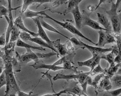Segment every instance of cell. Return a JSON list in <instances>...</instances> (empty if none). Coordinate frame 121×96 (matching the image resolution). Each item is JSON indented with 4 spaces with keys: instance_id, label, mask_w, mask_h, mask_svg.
Returning <instances> with one entry per match:
<instances>
[{
    "instance_id": "cell-25",
    "label": "cell",
    "mask_w": 121,
    "mask_h": 96,
    "mask_svg": "<svg viewBox=\"0 0 121 96\" xmlns=\"http://www.w3.org/2000/svg\"><path fill=\"white\" fill-rule=\"evenodd\" d=\"M11 65H12V69L13 71L15 72L21 71V66L20 64L18 62V61L16 58H14V57H11L10 59Z\"/></svg>"
},
{
    "instance_id": "cell-2",
    "label": "cell",
    "mask_w": 121,
    "mask_h": 96,
    "mask_svg": "<svg viewBox=\"0 0 121 96\" xmlns=\"http://www.w3.org/2000/svg\"><path fill=\"white\" fill-rule=\"evenodd\" d=\"M47 11H48V9L44 10V11L42 13V15H43V16H44V17H45V18L50 19V20H51L55 22L56 23L58 24V25H60V26L62 27V28H65V29H66L67 30H68V31H69L70 32L73 33V34L75 35H76V36L80 37L83 38V39H86L87 41H88V42H90L91 43V44L95 45V42H93L91 39H90L88 38H87V37H86L84 35H83L82 33L80 31L78 30L77 28H76L75 26H74L71 23H70V22H68V21L65 22H60V21H58L55 20V19L53 18L52 17L50 16L46 13V12Z\"/></svg>"
},
{
    "instance_id": "cell-8",
    "label": "cell",
    "mask_w": 121,
    "mask_h": 96,
    "mask_svg": "<svg viewBox=\"0 0 121 96\" xmlns=\"http://www.w3.org/2000/svg\"><path fill=\"white\" fill-rule=\"evenodd\" d=\"M93 57L91 58L86 61L84 62H78V65L79 66H87L91 68V72L94 69V68L97 65L99 64L100 61L101 59H102L103 55L104 54H98V53H92Z\"/></svg>"
},
{
    "instance_id": "cell-39",
    "label": "cell",
    "mask_w": 121,
    "mask_h": 96,
    "mask_svg": "<svg viewBox=\"0 0 121 96\" xmlns=\"http://www.w3.org/2000/svg\"><path fill=\"white\" fill-rule=\"evenodd\" d=\"M66 56H64L63 57H62L60 59V60L57 61V62H56L55 63H54L53 65H62V64H63L66 61Z\"/></svg>"
},
{
    "instance_id": "cell-40",
    "label": "cell",
    "mask_w": 121,
    "mask_h": 96,
    "mask_svg": "<svg viewBox=\"0 0 121 96\" xmlns=\"http://www.w3.org/2000/svg\"><path fill=\"white\" fill-rule=\"evenodd\" d=\"M63 93H67L66 91H65L64 89H63V90H62V91H60V92H58V93H55L54 94H45V95H43V96H60Z\"/></svg>"
},
{
    "instance_id": "cell-26",
    "label": "cell",
    "mask_w": 121,
    "mask_h": 96,
    "mask_svg": "<svg viewBox=\"0 0 121 96\" xmlns=\"http://www.w3.org/2000/svg\"><path fill=\"white\" fill-rule=\"evenodd\" d=\"M116 42V41L114 36L109 33V31H105V40L104 43V46L106 44H112V43Z\"/></svg>"
},
{
    "instance_id": "cell-43",
    "label": "cell",
    "mask_w": 121,
    "mask_h": 96,
    "mask_svg": "<svg viewBox=\"0 0 121 96\" xmlns=\"http://www.w3.org/2000/svg\"><path fill=\"white\" fill-rule=\"evenodd\" d=\"M121 53H119L116 56V57H114V63H121Z\"/></svg>"
},
{
    "instance_id": "cell-52",
    "label": "cell",
    "mask_w": 121,
    "mask_h": 96,
    "mask_svg": "<svg viewBox=\"0 0 121 96\" xmlns=\"http://www.w3.org/2000/svg\"><path fill=\"white\" fill-rule=\"evenodd\" d=\"M2 62V60H0V62Z\"/></svg>"
},
{
    "instance_id": "cell-9",
    "label": "cell",
    "mask_w": 121,
    "mask_h": 96,
    "mask_svg": "<svg viewBox=\"0 0 121 96\" xmlns=\"http://www.w3.org/2000/svg\"><path fill=\"white\" fill-rule=\"evenodd\" d=\"M32 20L36 24L37 26L38 27V35L41 38H42L43 40H44L45 42L47 43L48 44H50L51 46L53 47V41H51V39L48 37L47 33H46L45 31H44L43 28L42 26L41 25L40 21H39V17H36V18H32Z\"/></svg>"
},
{
    "instance_id": "cell-41",
    "label": "cell",
    "mask_w": 121,
    "mask_h": 96,
    "mask_svg": "<svg viewBox=\"0 0 121 96\" xmlns=\"http://www.w3.org/2000/svg\"><path fill=\"white\" fill-rule=\"evenodd\" d=\"M18 94V96H32V92H30L29 93H24L23 92H22V91H19L17 93Z\"/></svg>"
},
{
    "instance_id": "cell-21",
    "label": "cell",
    "mask_w": 121,
    "mask_h": 96,
    "mask_svg": "<svg viewBox=\"0 0 121 96\" xmlns=\"http://www.w3.org/2000/svg\"><path fill=\"white\" fill-rule=\"evenodd\" d=\"M99 86L100 87L102 88L103 89L106 91L109 90V89H111L112 87V84H111L109 78L106 76H104V77H103V79L102 80L101 83H100Z\"/></svg>"
},
{
    "instance_id": "cell-42",
    "label": "cell",
    "mask_w": 121,
    "mask_h": 96,
    "mask_svg": "<svg viewBox=\"0 0 121 96\" xmlns=\"http://www.w3.org/2000/svg\"><path fill=\"white\" fill-rule=\"evenodd\" d=\"M52 0H34V3H39L40 4H42L45 3H50L51 2Z\"/></svg>"
},
{
    "instance_id": "cell-51",
    "label": "cell",
    "mask_w": 121,
    "mask_h": 96,
    "mask_svg": "<svg viewBox=\"0 0 121 96\" xmlns=\"http://www.w3.org/2000/svg\"><path fill=\"white\" fill-rule=\"evenodd\" d=\"M32 96H38V94H33Z\"/></svg>"
},
{
    "instance_id": "cell-23",
    "label": "cell",
    "mask_w": 121,
    "mask_h": 96,
    "mask_svg": "<svg viewBox=\"0 0 121 96\" xmlns=\"http://www.w3.org/2000/svg\"><path fill=\"white\" fill-rule=\"evenodd\" d=\"M44 11L36 12V11H31L29 9H27L24 13H25V15L26 17L32 18L33 17H39V16H40L39 15H42V13Z\"/></svg>"
},
{
    "instance_id": "cell-45",
    "label": "cell",
    "mask_w": 121,
    "mask_h": 96,
    "mask_svg": "<svg viewBox=\"0 0 121 96\" xmlns=\"http://www.w3.org/2000/svg\"><path fill=\"white\" fill-rule=\"evenodd\" d=\"M106 0H99V3H98V5L97 6V7H95V9H97L99 7V6L101 5L102 4H103V3H105V2H106Z\"/></svg>"
},
{
    "instance_id": "cell-37",
    "label": "cell",
    "mask_w": 121,
    "mask_h": 96,
    "mask_svg": "<svg viewBox=\"0 0 121 96\" xmlns=\"http://www.w3.org/2000/svg\"><path fill=\"white\" fill-rule=\"evenodd\" d=\"M6 84V80L5 77V74H4V70L3 72L0 75V89L1 87Z\"/></svg>"
},
{
    "instance_id": "cell-46",
    "label": "cell",
    "mask_w": 121,
    "mask_h": 96,
    "mask_svg": "<svg viewBox=\"0 0 121 96\" xmlns=\"http://www.w3.org/2000/svg\"><path fill=\"white\" fill-rule=\"evenodd\" d=\"M121 0H117V1H116V4H115V7L117 8L118 9L119 5H120L121 4Z\"/></svg>"
},
{
    "instance_id": "cell-1",
    "label": "cell",
    "mask_w": 121,
    "mask_h": 96,
    "mask_svg": "<svg viewBox=\"0 0 121 96\" xmlns=\"http://www.w3.org/2000/svg\"><path fill=\"white\" fill-rule=\"evenodd\" d=\"M11 58V57H2L4 62V72L6 80V89L5 94L4 96H9L11 94H16L19 91H20L14 76L13 71L10 61Z\"/></svg>"
},
{
    "instance_id": "cell-47",
    "label": "cell",
    "mask_w": 121,
    "mask_h": 96,
    "mask_svg": "<svg viewBox=\"0 0 121 96\" xmlns=\"http://www.w3.org/2000/svg\"><path fill=\"white\" fill-rule=\"evenodd\" d=\"M4 51L2 50V48H0V56H1L2 58L4 57Z\"/></svg>"
},
{
    "instance_id": "cell-28",
    "label": "cell",
    "mask_w": 121,
    "mask_h": 96,
    "mask_svg": "<svg viewBox=\"0 0 121 96\" xmlns=\"http://www.w3.org/2000/svg\"><path fill=\"white\" fill-rule=\"evenodd\" d=\"M102 59H104V60L107 61L110 65H115V64H114V54H113L112 52L110 53H108V54H106V55L103 54Z\"/></svg>"
},
{
    "instance_id": "cell-33",
    "label": "cell",
    "mask_w": 121,
    "mask_h": 96,
    "mask_svg": "<svg viewBox=\"0 0 121 96\" xmlns=\"http://www.w3.org/2000/svg\"><path fill=\"white\" fill-rule=\"evenodd\" d=\"M8 16V9L4 5L0 4V18H2L3 16Z\"/></svg>"
},
{
    "instance_id": "cell-35",
    "label": "cell",
    "mask_w": 121,
    "mask_h": 96,
    "mask_svg": "<svg viewBox=\"0 0 121 96\" xmlns=\"http://www.w3.org/2000/svg\"><path fill=\"white\" fill-rule=\"evenodd\" d=\"M121 88H119L116 89V90L112 91H108V92H106V93L104 95H108L109 96H118L121 94Z\"/></svg>"
},
{
    "instance_id": "cell-27",
    "label": "cell",
    "mask_w": 121,
    "mask_h": 96,
    "mask_svg": "<svg viewBox=\"0 0 121 96\" xmlns=\"http://www.w3.org/2000/svg\"><path fill=\"white\" fill-rule=\"evenodd\" d=\"M36 55L37 56L38 58L39 59H41V58H43L45 59V60H47V59H49L51 57L57 55L56 53H55V52H52L51 53H36Z\"/></svg>"
},
{
    "instance_id": "cell-30",
    "label": "cell",
    "mask_w": 121,
    "mask_h": 96,
    "mask_svg": "<svg viewBox=\"0 0 121 96\" xmlns=\"http://www.w3.org/2000/svg\"><path fill=\"white\" fill-rule=\"evenodd\" d=\"M23 5L22 6V13H24L28 9V6L34 3V0H23Z\"/></svg>"
},
{
    "instance_id": "cell-44",
    "label": "cell",
    "mask_w": 121,
    "mask_h": 96,
    "mask_svg": "<svg viewBox=\"0 0 121 96\" xmlns=\"http://www.w3.org/2000/svg\"><path fill=\"white\" fill-rule=\"evenodd\" d=\"M68 0H57V1L56 2V4H57V6L60 5V4H62L66 2Z\"/></svg>"
},
{
    "instance_id": "cell-13",
    "label": "cell",
    "mask_w": 121,
    "mask_h": 96,
    "mask_svg": "<svg viewBox=\"0 0 121 96\" xmlns=\"http://www.w3.org/2000/svg\"><path fill=\"white\" fill-rule=\"evenodd\" d=\"M82 44L83 46V49L87 48L88 49L91 53H98V54H104V53L111 52L112 51V48H103L101 47H94L92 46H90L88 44H84L83 42H82Z\"/></svg>"
},
{
    "instance_id": "cell-10",
    "label": "cell",
    "mask_w": 121,
    "mask_h": 96,
    "mask_svg": "<svg viewBox=\"0 0 121 96\" xmlns=\"http://www.w3.org/2000/svg\"><path fill=\"white\" fill-rule=\"evenodd\" d=\"M35 69H47L48 70H52L53 71H56L60 70H66L64 67L58 66L54 65H46L41 60H38L37 61L35 62L33 65H31Z\"/></svg>"
},
{
    "instance_id": "cell-50",
    "label": "cell",
    "mask_w": 121,
    "mask_h": 96,
    "mask_svg": "<svg viewBox=\"0 0 121 96\" xmlns=\"http://www.w3.org/2000/svg\"><path fill=\"white\" fill-rule=\"evenodd\" d=\"M9 96H16V94H11L10 95H9Z\"/></svg>"
},
{
    "instance_id": "cell-18",
    "label": "cell",
    "mask_w": 121,
    "mask_h": 96,
    "mask_svg": "<svg viewBox=\"0 0 121 96\" xmlns=\"http://www.w3.org/2000/svg\"><path fill=\"white\" fill-rule=\"evenodd\" d=\"M53 47L56 50L58 51V54L60 56H65L67 53L66 48L65 47L64 44H61L60 43V39H57L56 41H53Z\"/></svg>"
},
{
    "instance_id": "cell-5",
    "label": "cell",
    "mask_w": 121,
    "mask_h": 96,
    "mask_svg": "<svg viewBox=\"0 0 121 96\" xmlns=\"http://www.w3.org/2000/svg\"><path fill=\"white\" fill-rule=\"evenodd\" d=\"M20 38L21 39H23L24 41H30L32 42L36 43L39 45L41 46V47L47 48L51 49L53 52H55V53L58 54V56H59V54L58 51L56 50V49L55 48L51 46L50 44H48L47 42H45L44 40H43L42 38L39 37H31V35L29 33L25 32H22L20 33Z\"/></svg>"
},
{
    "instance_id": "cell-48",
    "label": "cell",
    "mask_w": 121,
    "mask_h": 96,
    "mask_svg": "<svg viewBox=\"0 0 121 96\" xmlns=\"http://www.w3.org/2000/svg\"><path fill=\"white\" fill-rule=\"evenodd\" d=\"M0 4H2V5H5L6 4V0H0Z\"/></svg>"
},
{
    "instance_id": "cell-53",
    "label": "cell",
    "mask_w": 121,
    "mask_h": 96,
    "mask_svg": "<svg viewBox=\"0 0 121 96\" xmlns=\"http://www.w3.org/2000/svg\"><path fill=\"white\" fill-rule=\"evenodd\" d=\"M0 57H1V56H0Z\"/></svg>"
},
{
    "instance_id": "cell-11",
    "label": "cell",
    "mask_w": 121,
    "mask_h": 96,
    "mask_svg": "<svg viewBox=\"0 0 121 96\" xmlns=\"http://www.w3.org/2000/svg\"><path fill=\"white\" fill-rule=\"evenodd\" d=\"M70 12H71L72 15H73L74 21H75L76 23V27L78 30L80 31L81 28H82V13H81L80 11H79V6H76Z\"/></svg>"
},
{
    "instance_id": "cell-20",
    "label": "cell",
    "mask_w": 121,
    "mask_h": 96,
    "mask_svg": "<svg viewBox=\"0 0 121 96\" xmlns=\"http://www.w3.org/2000/svg\"><path fill=\"white\" fill-rule=\"evenodd\" d=\"M121 66V63H118L117 65H110L109 68L107 70H106V73H105V76H107L109 78H112L116 73L117 72L118 69L119 67Z\"/></svg>"
},
{
    "instance_id": "cell-3",
    "label": "cell",
    "mask_w": 121,
    "mask_h": 96,
    "mask_svg": "<svg viewBox=\"0 0 121 96\" xmlns=\"http://www.w3.org/2000/svg\"><path fill=\"white\" fill-rule=\"evenodd\" d=\"M117 9L115 7V4L113 2L111 4V9L109 11H106L109 19H110L111 23H112V27L114 32L116 33H121V21L118 15L117 12Z\"/></svg>"
},
{
    "instance_id": "cell-19",
    "label": "cell",
    "mask_w": 121,
    "mask_h": 96,
    "mask_svg": "<svg viewBox=\"0 0 121 96\" xmlns=\"http://www.w3.org/2000/svg\"><path fill=\"white\" fill-rule=\"evenodd\" d=\"M20 33L21 32L20 31V29H19L18 27H17L15 25H14L13 28H12V31H11L9 42H16V41L19 38Z\"/></svg>"
},
{
    "instance_id": "cell-4",
    "label": "cell",
    "mask_w": 121,
    "mask_h": 96,
    "mask_svg": "<svg viewBox=\"0 0 121 96\" xmlns=\"http://www.w3.org/2000/svg\"><path fill=\"white\" fill-rule=\"evenodd\" d=\"M91 72H78L76 74H63L58 73L56 75V76L53 78L54 81H57L58 79H66L67 81L70 79H76L81 84L85 81L87 77L90 75Z\"/></svg>"
},
{
    "instance_id": "cell-31",
    "label": "cell",
    "mask_w": 121,
    "mask_h": 96,
    "mask_svg": "<svg viewBox=\"0 0 121 96\" xmlns=\"http://www.w3.org/2000/svg\"><path fill=\"white\" fill-rule=\"evenodd\" d=\"M8 3V17H9V20L11 21H13V16H12V11L16 9H13L12 7V0H7Z\"/></svg>"
},
{
    "instance_id": "cell-12",
    "label": "cell",
    "mask_w": 121,
    "mask_h": 96,
    "mask_svg": "<svg viewBox=\"0 0 121 96\" xmlns=\"http://www.w3.org/2000/svg\"><path fill=\"white\" fill-rule=\"evenodd\" d=\"M13 23L16 26L18 27L19 29L22 30V31H23V32H25L29 33L30 35L32 36L33 37H36L39 36V35H38L37 33H35L34 32L30 31L28 28H27L25 27V26L23 23V20L22 19V17L20 16L18 17H17L15 21H13Z\"/></svg>"
},
{
    "instance_id": "cell-29",
    "label": "cell",
    "mask_w": 121,
    "mask_h": 96,
    "mask_svg": "<svg viewBox=\"0 0 121 96\" xmlns=\"http://www.w3.org/2000/svg\"><path fill=\"white\" fill-rule=\"evenodd\" d=\"M106 70L103 69V68L101 67V65H100V64H98V65H97L94 68V69L91 71L90 75L93 76V75L95 74H98V73H104L105 74V73H106Z\"/></svg>"
},
{
    "instance_id": "cell-24",
    "label": "cell",
    "mask_w": 121,
    "mask_h": 96,
    "mask_svg": "<svg viewBox=\"0 0 121 96\" xmlns=\"http://www.w3.org/2000/svg\"><path fill=\"white\" fill-rule=\"evenodd\" d=\"M99 37L98 42L95 44V46L98 47H104V43L105 40V31H98Z\"/></svg>"
},
{
    "instance_id": "cell-34",
    "label": "cell",
    "mask_w": 121,
    "mask_h": 96,
    "mask_svg": "<svg viewBox=\"0 0 121 96\" xmlns=\"http://www.w3.org/2000/svg\"><path fill=\"white\" fill-rule=\"evenodd\" d=\"M104 76H105V74H104V73H102V74H98L97 76H95L94 80H92V86H96L97 84H98V82H99L100 79L104 77Z\"/></svg>"
},
{
    "instance_id": "cell-16",
    "label": "cell",
    "mask_w": 121,
    "mask_h": 96,
    "mask_svg": "<svg viewBox=\"0 0 121 96\" xmlns=\"http://www.w3.org/2000/svg\"><path fill=\"white\" fill-rule=\"evenodd\" d=\"M64 90L66 91L67 93L69 92H72L74 94H76V95H78L79 96L85 95V94H83V91H81L78 87V86L77 85V83L73 82L71 83V85L69 86L64 89Z\"/></svg>"
},
{
    "instance_id": "cell-49",
    "label": "cell",
    "mask_w": 121,
    "mask_h": 96,
    "mask_svg": "<svg viewBox=\"0 0 121 96\" xmlns=\"http://www.w3.org/2000/svg\"><path fill=\"white\" fill-rule=\"evenodd\" d=\"M4 67L3 66H0V75L1 74V73L3 72L4 71Z\"/></svg>"
},
{
    "instance_id": "cell-38",
    "label": "cell",
    "mask_w": 121,
    "mask_h": 96,
    "mask_svg": "<svg viewBox=\"0 0 121 96\" xmlns=\"http://www.w3.org/2000/svg\"><path fill=\"white\" fill-rule=\"evenodd\" d=\"M6 35L5 33H3V34L0 36V46H4L6 45Z\"/></svg>"
},
{
    "instance_id": "cell-22",
    "label": "cell",
    "mask_w": 121,
    "mask_h": 96,
    "mask_svg": "<svg viewBox=\"0 0 121 96\" xmlns=\"http://www.w3.org/2000/svg\"><path fill=\"white\" fill-rule=\"evenodd\" d=\"M83 0H69L68 2L67 9L65 11V13L66 14L69 12L72 9H74L76 6H79V4Z\"/></svg>"
},
{
    "instance_id": "cell-32",
    "label": "cell",
    "mask_w": 121,
    "mask_h": 96,
    "mask_svg": "<svg viewBox=\"0 0 121 96\" xmlns=\"http://www.w3.org/2000/svg\"><path fill=\"white\" fill-rule=\"evenodd\" d=\"M111 78V81L113 82L114 84L117 86H119L121 88V76L119 74H116V76H113Z\"/></svg>"
},
{
    "instance_id": "cell-36",
    "label": "cell",
    "mask_w": 121,
    "mask_h": 96,
    "mask_svg": "<svg viewBox=\"0 0 121 96\" xmlns=\"http://www.w3.org/2000/svg\"><path fill=\"white\" fill-rule=\"evenodd\" d=\"M69 40L71 41V43H72V44H75L76 46H78V47L82 48L83 49V46H82V41H81L78 40L77 39H76V38L74 37H72L71 38H69Z\"/></svg>"
},
{
    "instance_id": "cell-15",
    "label": "cell",
    "mask_w": 121,
    "mask_h": 96,
    "mask_svg": "<svg viewBox=\"0 0 121 96\" xmlns=\"http://www.w3.org/2000/svg\"><path fill=\"white\" fill-rule=\"evenodd\" d=\"M39 21H40L41 25L42 26L43 28H46V30H48V31H50L51 32H55V33H58V34H60V35H61V36L64 37L66 38L67 39H69V38H68V37L65 36V35L62 34V33H60V32H59L58 31V30H57L55 28H54L53 26H52L51 25H49L48 23H47V22H46L45 21H44L43 20V17L39 16Z\"/></svg>"
},
{
    "instance_id": "cell-17",
    "label": "cell",
    "mask_w": 121,
    "mask_h": 96,
    "mask_svg": "<svg viewBox=\"0 0 121 96\" xmlns=\"http://www.w3.org/2000/svg\"><path fill=\"white\" fill-rule=\"evenodd\" d=\"M16 41L17 42L16 43V46H17V47H25L26 48L38 49V50H40V51H46V49L44 48L43 47H41V46H39V47H36V46L30 45L29 44H26V42H24V41H22V39H21L20 38H18Z\"/></svg>"
},
{
    "instance_id": "cell-6",
    "label": "cell",
    "mask_w": 121,
    "mask_h": 96,
    "mask_svg": "<svg viewBox=\"0 0 121 96\" xmlns=\"http://www.w3.org/2000/svg\"><path fill=\"white\" fill-rule=\"evenodd\" d=\"M82 27L84 26H87L94 30H98V31H107L104 29L103 27L99 25L98 22L95 21L90 17V15H88L85 11H83V13L82 14Z\"/></svg>"
},
{
    "instance_id": "cell-14",
    "label": "cell",
    "mask_w": 121,
    "mask_h": 96,
    "mask_svg": "<svg viewBox=\"0 0 121 96\" xmlns=\"http://www.w3.org/2000/svg\"><path fill=\"white\" fill-rule=\"evenodd\" d=\"M97 18L98 23L103 26V28L106 29L107 31L111 32L112 30V27H111V23L109 22L108 18L103 14L97 13Z\"/></svg>"
},
{
    "instance_id": "cell-7",
    "label": "cell",
    "mask_w": 121,
    "mask_h": 96,
    "mask_svg": "<svg viewBox=\"0 0 121 96\" xmlns=\"http://www.w3.org/2000/svg\"><path fill=\"white\" fill-rule=\"evenodd\" d=\"M27 52L26 53L20 55L18 52H16V59L20 63L23 64H26L31 61H34L35 62L39 60L35 52H33L31 49L26 48Z\"/></svg>"
}]
</instances>
